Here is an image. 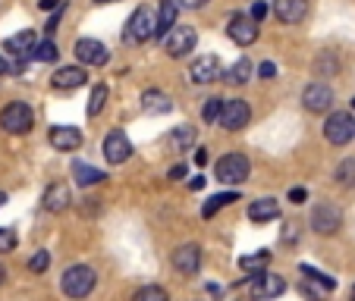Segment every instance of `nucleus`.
I'll use <instances>...</instances> for the list:
<instances>
[{"mask_svg": "<svg viewBox=\"0 0 355 301\" xmlns=\"http://www.w3.org/2000/svg\"><path fill=\"white\" fill-rule=\"evenodd\" d=\"M195 163H198V167L208 163V151H205V147H195Z\"/></svg>", "mask_w": 355, "mask_h": 301, "instance_id": "79ce46f5", "label": "nucleus"}, {"mask_svg": "<svg viewBox=\"0 0 355 301\" xmlns=\"http://www.w3.org/2000/svg\"><path fill=\"white\" fill-rule=\"evenodd\" d=\"M349 301H355V286H352V289H349Z\"/></svg>", "mask_w": 355, "mask_h": 301, "instance_id": "09e8293b", "label": "nucleus"}, {"mask_svg": "<svg viewBox=\"0 0 355 301\" xmlns=\"http://www.w3.org/2000/svg\"><path fill=\"white\" fill-rule=\"evenodd\" d=\"M47 267H51V251H35L32 261H28V270L32 273H44Z\"/></svg>", "mask_w": 355, "mask_h": 301, "instance_id": "e433bc0d", "label": "nucleus"}, {"mask_svg": "<svg viewBox=\"0 0 355 301\" xmlns=\"http://www.w3.org/2000/svg\"><path fill=\"white\" fill-rule=\"evenodd\" d=\"M248 16H252V19H255V22H261L264 16H268V7H264V3H255V7H252V13H248Z\"/></svg>", "mask_w": 355, "mask_h": 301, "instance_id": "ea45409f", "label": "nucleus"}, {"mask_svg": "<svg viewBox=\"0 0 355 301\" xmlns=\"http://www.w3.org/2000/svg\"><path fill=\"white\" fill-rule=\"evenodd\" d=\"M311 229H315L318 235H336L343 226V214L336 204H318L315 210H311Z\"/></svg>", "mask_w": 355, "mask_h": 301, "instance_id": "0eeeda50", "label": "nucleus"}, {"mask_svg": "<svg viewBox=\"0 0 355 301\" xmlns=\"http://www.w3.org/2000/svg\"><path fill=\"white\" fill-rule=\"evenodd\" d=\"M233 201H239V192H220V194H211V198H208V204L201 208V217H205V220H211V217H214L217 210L230 208Z\"/></svg>", "mask_w": 355, "mask_h": 301, "instance_id": "b1692460", "label": "nucleus"}, {"mask_svg": "<svg viewBox=\"0 0 355 301\" xmlns=\"http://www.w3.org/2000/svg\"><path fill=\"white\" fill-rule=\"evenodd\" d=\"M195 41H198V35H195L192 26H176L173 32L167 35V54L170 57H189L195 51Z\"/></svg>", "mask_w": 355, "mask_h": 301, "instance_id": "ddd939ff", "label": "nucleus"}, {"mask_svg": "<svg viewBox=\"0 0 355 301\" xmlns=\"http://www.w3.org/2000/svg\"><path fill=\"white\" fill-rule=\"evenodd\" d=\"M3 280H7V270L0 267V286H3Z\"/></svg>", "mask_w": 355, "mask_h": 301, "instance_id": "de8ad7c7", "label": "nucleus"}, {"mask_svg": "<svg viewBox=\"0 0 355 301\" xmlns=\"http://www.w3.org/2000/svg\"><path fill=\"white\" fill-rule=\"evenodd\" d=\"M32 126H35V113L28 104H22V100H13V104H7V107L0 110V129H3V132L26 135Z\"/></svg>", "mask_w": 355, "mask_h": 301, "instance_id": "7ed1b4c3", "label": "nucleus"}, {"mask_svg": "<svg viewBox=\"0 0 355 301\" xmlns=\"http://www.w3.org/2000/svg\"><path fill=\"white\" fill-rule=\"evenodd\" d=\"M274 16L286 26H295L309 16V0H274Z\"/></svg>", "mask_w": 355, "mask_h": 301, "instance_id": "a211bd4d", "label": "nucleus"}, {"mask_svg": "<svg viewBox=\"0 0 355 301\" xmlns=\"http://www.w3.org/2000/svg\"><path fill=\"white\" fill-rule=\"evenodd\" d=\"M176 13H180V3H176V0H164L161 13H157V35H161V38H167L176 28Z\"/></svg>", "mask_w": 355, "mask_h": 301, "instance_id": "5701e85b", "label": "nucleus"}, {"mask_svg": "<svg viewBox=\"0 0 355 301\" xmlns=\"http://www.w3.org/2000/svg\"><path fill=\"white\" fill-rule=\"evenodd\" d=\"M227 35L239 47H248V44H255V41H258V22L252 19V16L236 13L233 19H230V26H227Z\"/></svg>", "mask_w": 355, "mask_h": 301, "instance_id": "2eb2a0df", "label": "nucleus"}, {"mask_svg": "<svg viewBox=\"0 0 355 301\" xmlns=\"http://www.w3.org/2000/svg\"><path fill=\"white\" fill-rule=\"evenodd\" d=\"M336 69H340V63H336L334 54H321L315 60V75H334Z\"/></svg>", "mask_w": 355, "mask_h": 301, "instance_id": "f704fd0d", "label": "nucleus"}, {"mask_svg": "<svg viewBox=\"0 0 355 301\" xmlns=\"http://www.w3.org/2000/svg\"><path fill=\"white\" fill-rule=\"evenodd\" d=\"M73 176H76V185H98V182H104V173L94 167H88V163H76L73 167Z\"/></svg>", "mask_w": 355, "mask_h": 301, "instance_id": "bb28decb", "label": "nucleus"}, {"mask_svg": "<svg viewBox=\"0 0 355 301\" xmlns=\"http://www.w3.org/2000/svg\"><path fill=\"white\" fill-rule=\"evenodd\" d=\"M201 3H205V0H201Z\"/></svg>", "mask_w": 355, "mask_h": 301, "instance_id": "864d4df0", "label": "nucleus"}, {"mask_svg": "<svg viewBox=\"0 0 355 301\" xmlns=\"http://www.w3.org/2000/svg\"><path fill=\"white\" fill-rule=\"evenodd\" d=\"M104 104H107V85H94L92 88V98H88L85 113L88 116H98L101 110H104Z\"/></svg>", "mask_w": 355, "mask_h": 301, "instance_id": "7c9ffc66", "label": "nucleus"}, {"mask_svg": "<svg viewBox=\"0 0 355 301\" xmlns=\"http://www.w3.org/2000/svg\"><path fill=\"white\" fill-rule=\"evenodd\" d=\"M104 157H107V163H114V167H120V163H126L129 157H132V141L126 138L123 129L107 132V138H104Z\"/></svg>", "mask_w": 355, "mask_h": 301, "instance_id": "1a4fd4ad", "label": "nucleus"}, {"mask_svg": "<svg viewBox=\"0 0 355 301\" xmlns=\"http://www.w3.org/2000/svg\"><path fill=\"white\" fill-rule=\"evenodd\" d=\"M223 104H227V100H223V98H208V104H205V110H201V116H205V122H220Z\"/></svg>", "mask_w": 355, "mask_h": 301, "instance_id": "72a5a7b5", "label": "nucleus"}, {"mask_svg": "<svg viewBox=\"0 0 355 301\" xmlns=\"http://www.w3.org/2000/svg\"><path fill=\"white\" fill-rule=\"evenodd\" d=\"M141 107H145L148 113H170L173 104H170V98L164 91H145L141 94Z\"/></svg>", "mask_w": 355, "mask_h": 301, "instance_id": "393cba45", "label": "nucleus"}, {"mask_svg": "<svg viewBox=\"0 0 355 301\" xmlns=\"http://www.w3.org/2000/svg\"><path fill=\"white\" fill-rule=\"evenodd\" d=\"M189 188H192V192H198V188H205V176H198V179H192V182H189Z\"/></svg>", "mask_w": 355, "mask_h": 301, "instance_id": "c03bdc74", "label": "nucleus"}, {"mask_svg": "<svg viewBox=\"0 0 355 301\" xmlns=\"http://www.w3.org/2000/svg\"><path fill=\"white\" fill-rule=\"evenodd\" d=\"M280 217V204L277 198H258L252 201V208H248V220L252 223H270Z\"/></svg>", "mask_w": 355, "mask_h": 301, "instance_id": "412c9836", "label": "nucleus"}, {"mask_svg": "<svg viewBox=\"0 0 355 301\" xmlns=\"http://www.w3.org/2000/svg\"><path fill=\"white\" fill-rule=\"evenodd\" d=\"M270 264V251H258V255H245V257H239V267L245 270V273H264V267Z\"/></svg>", "mask_w": 355, "mask_h": 301, "instance_id": "cd10ccee", "label": "nucleus"}, {"mask_svg": "<svg viewBox=\"0 0 355 301\" xmlns=\"http://www.w3.org/2000/svg\"><path fill=\"white\" fill-rule=\"evenodd\" d=\"M47 138H51V145H54L57 151H76V147L82 145V132L76 126H54Z\"/></svg>", "mask_w": 355, "mask_h": 301, "instance_id": "6ab92c4d", "label": "nucleus"}, {"mask_svg": "<svg viewBox=\"0 0 355 301\" xmlns=\"http://www.w3.org/2000/svg\"><path fill=\"white\" fill-rule=\"evenodd\" d=\"M94 282H98V276H94L92 267H85V264H73V267H67V273L60 276V289L67 298H85V295H92Z\"/></svg>", "mask_w": 355, "mask_h": 301, "instance_id": "f257e3e1", "label": "nucleus"}, {"mask_svg": "<svg viewBox=\"0 0 355 301\" xmlns=\"http://www.w3.org/2000/svg\"><path fill=\"white\" fill-rule=\"evenodd\" d=\"M16 245H19V239H16L13 229L0 226V255H7V251H16Z\"/></svg>", "mask_w": 355, "mask_h": 301, "instance_id": "c9c22d12", "label": "nucleus"}, {"mask_svg": "<svg viewBox=\"0 0 355 301\" xmlns=\"http://www.w3.org/2000/svg\"><path fill=\"white\" fill-rule=\"evenodd\" d=\"M170 179H173V182H180L182 179V176H186V163H176V167H170Z\"/></svg>", "mask_w": 355, "mask_h": 301, "instance_id": "58836bf2", "label": "nucleus"}, {"mask_svg": "<svg viewBox=\"0 0 355 301\" xmlns=\"http://www.w3.org/2000/svg\"><path fill=\"white\" fill-rule=\"evenodd\" d=\"M198 301H205V298H198Z\"/></svg>", "mask_w": 355, "mask_h": 301, "instance_id": "603ef678", "label": "nucleus"}, {"mask_svg": "<svg viewBox=\"0 0 355 301\" xmlns=\"http://www.w3.org/2000/svg\"><path fill=\"white\" fill-rule=\"evenodd\" d=\"M286 292V280L277 273H255V280H252V298L255 301H268V298H277V295Z\"/></svg>", "mask_w": 355, "mask_h": 301, "instance_id": "f8f14e48", "label": "nucleus"}, {"mask_svg": "<svg viewBox=\"0 0 355 301\" xmlns=\"http://www.w3.org/2000/svg\"><path fill=\"white\" fill-rule=\"evenodd\" d=\"M302 273V282H299V292L305 295L309 301H327V295L336 289V280L327 273H321V270L309 267V264H302L299 267Z\"/></svg>", "mask_w": 355, "mask_h": 301, "instance_id": "f03ea898", "label": "nucleus"}, {"mask_svg": "<svg viewBox=\"0 0 355 301\" xmlns=\"http://www.w3.org/2000/svg\"><path fill=\"white\" fill-rule=\"evenodd\" d=\"M248 120H252V107H248L242 98H233L223 104V113H220V126L230 129V132H239V129L248 126Z\"/></svg>", "mask_w": 355, "mask_h": 301, "instance_id": "9d476101", "label": "nucleus"}, {"mask_svg": "<svg viewBox=\"0 0 355 301\" xmlns=\"http://www.w3.org/2000/svg\"><path fill=\"white\" fill-rule=\"evenodd\" d=\"M195 85H211V82L223 79V66L214 54H201L198 60H192V69H189Z\"/></svg>", "mask_w": 355, "mask_h": 301, "instance_id": "9b49d317", "label": "nucleus"}, {"mask_svg": "<svg viewBox=\"0 0 355 301\" xmlns=\"http://www.w3.org/2000/svg\"><path fill=\"white\" fill-rule=\"evenodd\" d=\"M3 204H7V192H0V208H3Z\"/></svg>", "mask_w": 355, "mask_h": 301, "instance_id": "49530a36", "label": "nucleus"}, {"mask_svg": "<svg viewBox=\"0 0 355 301\" xmlns=\"http://www.w3.org/2000/svg\"><path fill=\"white\" fill-rule=\"evenodd\" d=\"M302 104H305L309 113H327V110L334 107V91H330V85H324V82H311V85L302 91Z\"/></svg>", "mask_w": 355, "mask_h": 301, "instance_id": "6e6552de", "label": "nucleus"}, {"mask_svg": "<svg viewBox=\"0 0 355 301\" xmlns=\"http://www.w3.org/2000/svg\"><path fill=\"white\" fill-rule=\"evenodd\" d=\"M305 198H309V192H305V188H293V192H289V201H293V204H302Z\"/></svg>", "mask_w": 355, "mask_h": 301, "instance_id": "a19ab883", "label": "nucleus"}, {"mask_svg": "<svg viewBox=\"0 0 355 301\" xmlns=\"http://www.w3.org/2000/svg\"><path fill=\"white\" fill-rule=\"evenodd\" d=\"M223 79H227L230 85H245V82L252 79V60H236L233 66L223 73Z\"/></svg>", "mask_w": 355, "mask_h": 301, "instance_id": "a878e982", "label": "nucleus"}, {"mask_svg": "<svg viewBox=\"0 0 355 301\" xmlns=\"http://www.w3.org/2000/svg\"><path fill=\"white\" fill-rule=\"evenodd\" d=\"M151 35H157V16L151 13V7H135L132 16H129V22H126L123 38L135 41V44H145Z\"/></svg>", "mask_w": 355, "mask_h": 301, "instance_id": "20e7f679", "label": "nucleus"}, {"mask_svg": "<svg viewBox=\"0 0 355 301\" xmlns=\"http://www.w3.org/2000/svg\"><path fill=\"white\" fill-rule=\"evenodd\" d=\"M192 141H195L192 126H176L173 132H170V145H173V151H186V147H192Z\"/></svg>", "mask_w": 355, "mask_h": 301, "instance_id": "c85d7f7f", "label": "nucleus"}, {"mask_svg": "<svg viewBox=\"0 0 355 301\" xmlns=\"http://www.w3.org/2000/svg\"><path fill=\"white\" fill-rule=\"evenodd\" d=\"M85 82H88V73L82 66H60L51 75V85H54L57 91H76V88H82Z\"/></svg>", "mask_w": 355, "mask_h": 301, "instance_id": "f3484780", "label": "nucleus"}, {"mask_svg": "<svg viewBox=\"0 0 355 301\" xmlns=\"http://www.w3.org/2000/svg\"><path fill=\"white\" fill-rule=\"evenodd\" d=\"M173 267H176V273H182V276H195L201 270V248L198 245H180L173 251Z\"/></svg>", "mask_w": 355, "mask_h": 301, "instance_id": "dca6fc26", "label": "nucleus"}, {"mask_svg": "<svg viewBox=\"0 0 355 301\" xmlns=\"http://www.w3.org/2000/svg\"><path fill=\"white\" fill-rule=\"evenodd\" d=\"M248 173H252V167H248L245 154H227L214 163V176L223 185H242L248 179Z\"/></svg>", "mask_w": 355, "mask_h": 301, "instance_id": "39448f33", "label": "nucleus"}, {"mask_svg": "<svg viewBox=\"0 0 355 301\" xmlns=\"http://www.w3.org/2000/svg\"><path fill=\"white\" fill-rule=\"evenodd\" d=\"M57 54H60V51H57V44H54L51 38L41 41V44L32 51V57H35L38 63H54V60H57Z\"/></svg>", "mask_w": 355, "mask_h": 301, "instance_id": "2f4dec72", "label": "nucleus"}, {"mask_svg": "<svg viewBox=\"0 0 355 301\" xmlns=\"http://www.w3.org/2000/svg\"><path fill=\"white\" fill-rule=\"evenodd\" d=\"M336 185L355 188V157H346V161L336 167Z\"/></svg>", "mask_w": 355, "mask_h": 301, "instance_id": "c756f323", "label": "nucleus"}, {"mask_svg": "<svg viewBox=\"0 0 355 301\" xmlns=\"http://www.w3.org/2000/svg\"><path fill=\"white\" fill-rule=\"evenodd\" d=\"M63 0H41V10H60Z\"/></svg>", "mask_w": 355, "mask_h": 301, "instance_id": "37998d69", "label": "nucleus"}, {"mask_svg": "<svg viewBox=\"0 0 355 301\" xmlns=\"http://www.w3.org/2000/svg\"><path fill=\"white\" fill-rule=\"evenodd\" d=\"M352 135H355V120H352V113L340 110V113H330V116H327V122H324V138H327L330 145L343 147V145H349V141H352Z\"/></svg>", "mask_w": 355, "mask_h": 301, "instance_id": "423d86ee", "label": "nucleus"}, {"mask_svg": "<svg viewBox=\"0 0 355 301\" xmlns=\"http://www.w3.org/2000/svg\"><path fill=\"white\" fill-rule=\"evenodd\" d=\"M239 301H252V298H239Z\"/></svg>", "mask_w": 355, "mask_h": 301, "instance_id": "3c124183", "label": "nucleus"}, {"mask_svg": "<svg viewBox=\"0 0 355 301\" xmlns=\"http://www.w3.org/2000/svg\"><path fill=\"white\" fill-rule=\"evenodd\" d=\"M7 69H10V66H7V60L0 57V75H7Z\"/></svg>", "mask_w": 355, "mask_h": 301, "instance_id": "a18cd8bd", "label": "nucleus"}, {"mask_svg": "<svg viewBox=\"0 0 355 301\" xmlns=\"http://www.w3.org/2000/svg\"><path fill=\"white\" fill-rule=\"evenodd\" d=\"M132 301H170V295L164 286H141Z\"/></svg>", "mask_w": 355, "mask_h": 301, "instance_id": "473e14b6", "label": "nucleus"}, {"mask_svg": "<svg viewBox=\"0 0 355 301\" xmlns=\"http://www.w3.org/2000/svg\"><path fill=\"white\" fill-rule=\"evenodd\" d=\"M258 75H261V79H274V75H277V66H274V60H264L261 66H258Z\"/></svg>", "mask_w": 355, "mask_h": 301, "instance_id": "4c0bfd02", "label": "nucleus"}, {"mask_svg": "<svg viewBox=\"0 0 355 301\" xmlns=\"http://www.w3.org/2000/svg\"><path fill=\"white\" fill-rule=\"evenodd\" d=\"M3 47H7L13 57H26V54H32L38 44H35V32H32V28H22V32H16L13 38L3 41Z\"/></svg>", "mask_w": 355, "mask_h": 301, "instance_id": "4be33fe9", "label": "nucleus"}, {"mask_svg": "<svg viewBox=\"0 0 355 301\" xmlns=\"http://www.w3.org/2000/svg\"><path fill=\"white\" fill-rule=\"evenodd\" d=\"M76 57L82 66H104L110 60V51L94 38H79L76 41Z\"/></svg>", "mask_w": 355, "mask_h": 301, "instance_id": "4468645a", "label": "nucleus"}, {"mask_svg": "<svg viewBox=\"0 0 355 301\" xmlns=\"http://www.w3.org/2000/svg\"><path fill=\"white\" fill-rule=\"evenodd\" d=\"M69 201H73V194H69V185H63V182H54V185L44 192V210H51V214H63V210L69 208Z\"/></svg>", "mask_w": 355, "mask_h": 301, "instance_id": "aec40b11", "label": "nucleus"}, {"mask_svg": "<svg viewBox=\"0 0 355 301\" xmlns=\"http://www.w3.org/2000/svg\"><path fill=\"white\" fill-rule=\"evenodd\" d=\"M94 3H116V0H94Z\"/></svg>", "mask_w": 355, "mask_h": 301, "instance_id": "8fccbe9b", "label": "nucleus"}]
</instances>
